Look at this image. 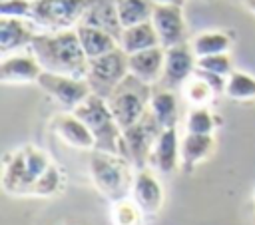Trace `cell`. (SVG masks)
I'll list each match as a JSON object with an SVG mask.
<instances>
[{
    "label": "cell",
    "mask_w": 255,
    "mask_h": 225,
    "mask_svg": "<svg viewBox=\"0 0 255 225\" xmlns=\"http://www.w3.org/2000/svg\"><path fill=\"white\" fill-rule=\"evenodd\" d=\"M28 50L36 56L44 72L86 78L88 56L84 54L76 28L36 34Z\"/></svg>",
    "instance_id": "cell-1"
},
{
    "label": "cell",
    "mask_w": 255,
    "mask_h": 225,
    "mask_svg": "<svg viewBox=\"0 0 255 225\" xmlns=\"http://www.w3.org/2000/svg\"><path fill=\"white\" fill-rule=\"evenodd\" d=\"M54 161L38 145L24 143L4 157L2 185L10 195H32L34 185Z\"/></svg>",
    "instance_id": "cell-2"
},
{
    "label": "cell",
    "mask_w": 255,
    "mask_h": 225,
    "mask_svg": "<svg viewBox=\"0 0 255 225\" xmlns=\"http://www.w3.org/2000/svg\"><path fill=\"white\" fill-rule=\"evenodd\" d=\"M74 113L92 131V135L96 139L94 149L128 157V149H126V141H124V129L118 125L106 98H102L98 94H90L74 110Z\"/></svg>",
    "instance_id": "cell-3"
},
{
    "label": "cell",
    "mask_w": 255,
    "mask_h": 225,
    "mask_svg": "<svg viewBox=\"0 0 255 225\" xmlns=\"http://www.w3.org/2000/svg\"><path fill=\"white\" fill-rule=\"evenodd\" d=\"M135 171L133 163L124 155L98 149L90 151V177L96 189L110 199V203L129 195Z\"/></svg>",
    "instance_id": "cell-4"
},
{
    "label": "cell",
    "mask_w": 255,
    "mask_h": 225,
    "mask_svg": "<svg viewBox=\"0 0 255 225\" xmlns=\"http://www.w3.org/2000/svg\"><path fill=\"white\" fill-rule=\"evenodd\" d=\"M153 90L149 84H143L135 76L128 74L118 88L110 94L108 106L122 129H128L135 121L143 117V113L149 110V98Z\"/></svg>",
    "instance_id": "cell-5"
},
{
    "label": "cell",
    "mask_w": 255,
    "mask_h": 225,
    "mask_svg": "<svg viewBox=\"0 0 255 225\" xmlns=\"http://www.w3.org/2000/svg\"><path fill=\"white\" fill-rule=\"evenodd\" d=\"M92 0H32L30 22L48 32L76 28Z\"/></svg>",
    "instance_id": "cell-6"
},
{
    "label": "cell",
    "mask_w": 255,
    "mask_h": 225,
    "mask_svg": "<svg viewBox=\"0 0 255 225\" xmlns=\"http://www.w3.org/2000/svg\"><path fill=\"white\" fill-rule=\"evenodd\" d=\"M129 74L128 68V54L122 48H116L104 56L88 60L86 82L90 84L92 94L102 98H110V94L118 88V84Z\"/></svg>",
    "instance_id": "cell-7"
},
{
    "label": "cell",
    "mask_w": 255,
    "mask_h": 225,
    "mask_svg": "<svg viewBox=\"0 0 255 225\" xmlns=\"http://www.w3.org/2000/svg\"><path fill=\"white\" fill-rule=\"evenodd\" d=\"M161 133V125L153 117V113L147 110L139 121L124 129V141L128 149V159L133 163L135 169H143L149 163V153L153 149V143L157 135Z\"/></svg>",
    "instance_id": "cell-8"
},
{
    "label": "cell",
    "mask_w": 255,
    "mask_h": 225,
    "mask_svg": "<svg viewBox=\"0 0 255 225\" xmlns=\"http://www.w3.org/2000/svg\"><path fill=\"white\" fill-rule=\"evenodd\" d=\"M38 86L50 98H54L66 112H74L92 94L86 78H74V76L52 74V72H42Z\"/></svg>",
    "instance_id": "cell-9"
},
{
    "label": "cell",
    "mask_w": 255,
    "mask_h": 225,
    "mask_svg": "<svg viewBox=\"0 0 255 225\" xmlns=\"http://www.w3.org/2000/svg\"><path fill=\"white\" fill-rule=\"evenodd\" d=\"M151 24L157 32L161 48H173L187 44V26L183 18V8L173 4H155L151 14Z\"/></svg>",
    "instance_id": "cell-10"
},
{
    "label": "cell",
    "mask_w": 255,
    "mask_h": 225,
    "mask_svg": "<svg viewBox=\"0 0 255 225\" xmlns=\"http://www.w3.org/2000/svg\"><path fill=\"white\" fill-rule=\"evenodd\" d=\"M197 68V56L193 54L191 46L179 44L173 48H165V60H163V74H161V88L173 90L175 86H183Z\"/></svg>",
    "instance_id": "cell-11"
},
{
    "label": "cell",
    "mask_w": 255,
    "mask_h": 225,
    "mask_svg": "<svg viewBox=\"0 0 255 225\" xmlns=\"http://www.w3.org/2000/svg\"><path fill=\"white\" fill-rule=\"evenodd\" d=\"M129 197L139 205V209L143 211V215L147 219V217H155L161 211L165 193H163V185L155 177V173L149 167H143V169L135 171Z\"/></svg>",
    "instance_id": "cell-12"
},
{
    "label": "cell",
    "mask_w": 255,
    "mask_h": 225,
    "mask_svg": "<svg viewBox=\"0 0 255 225\" xmlns=\"http://www.w3.org/2000/svg\"><path fill=\"white\" fill-rule=\"evenodd\" d=\"M50 129L70 147L74 149H82V151H94L96 147V139L92 135V131L88 129V125L74 113V112H66V113H56L50 119Z\"/></svg>",
    "instance_id": "cell-13"
},
{
    "label": "cell",
    "mask_w": 255,
    "mask_h": 225,
    "mask_svg": "<svg viewBox=\"0 0 255 225\" xmlns=\"http://www.w3.org/2000/svg\"><path fill=\"white\" fill-rule=\"evenodd\" d=\"M42 72L40 62L30 50L26 54H6L0 62L2 84H38Z\"/></svg>",
    "instance_id": "cell-14"
},
{
    "label": "cell",
    "mask_w": 255,
    "mask_h": 225,
    "mask_svg": "<svg viewBox=\"0 0 255 225\" xmlns=\"http://www.w3.org/2000/svg\"><path fill=\"white\" fill-rule=\"evenodd\" d=\"M147 165L159 173H171L177 167H181V141L177 137L175 125L161 129L149 153Z\"/></svg>",
    "instance_id": "cell-15"
},
{
    "label": "cell",
    "mask_w": 255,
    "mask_h": 225,
    "mask_svg": "<svg viewBox=\"0 0 255 225\" xmlns=\"http://www.w3.org/2000/svg\"><path fill=\"white\" fill-rule=\"evenodd\" d=\"M163 60H165V48L155 46L149 50H141L128 56V68L129 74L141 80L143 84H157L163 74Z\"/></svg>",
    "instance_id": "cell-16"
},
{
    "label": "cell",
    "mask_w": 255,
    "mask_h": 225,
    "mask_svg": "<svg viewBox=\"0 0 255 225\" xmlns=\"http://www.w3.org/2000/svg\"><path fill=\"white\" fill-rule=\"evenodd\" d=\"M36 32L30 26V20L24 18H2L0 16V52L12 54L16 50L28 48Z\"/></svg>",
    "instance_id": "cell-17"
},
{
    "label": "cell",
    "mask_w": 255,
    "mask_h": 225,
    "mask_svg": "<svg viewBox=\"0 0 255 225\" xmlns=\"http://www.w3.org/2000/svg\"><path fill=\"white\" fill-rule=\"evenodd\" d=\"M215 149V137L205 133H185L181 139V169L191 173L197 169L199 163L209 159Z\"/></svg>",
    "instance_id": "cell-18"
},
{
    "label": "cell",
    "mask_w": 255,
    "mask_h": 225,
    "mask_svg": "<svg viewBox=\"0 0 255 225\" xmlns=\"http://www.w3.org/2000/svg\"><path fill=\"white\" fill-rule=\"evenodd\" d=\"M80 24H90V26L102 28V30L110 32L112 36H116L118 40L124 30L120 16H118L116 0H92Z\"/></svg>",
    "instance_id": "cell-19"
},
{
    "label": "cell",
    "mask_w": 255,
    "mask_h": 225,
    "mask_svg": "<svg viewBox=\"0 0 255 225\" xmlns=\"http://www.w3.org/2000/svg\"><path fill=\"white\" fill-rule=\"evenodd\" d=\"M76 34L80 38V44L84 48V54L88 56V60L104 56L116 48H120V40L116 36H112L110 32L90 26V24H78L76 26Z\"/></svg>",
    "instance_id": "cell-20"
},
{
    "label": "cell",
    "mask_w": 255,
    "mask_h": 225,
    "mask_svg": "<svg viewBox=\"0 0 255 225\" xmlns=\"http://www.w3.org/2000/svg\"><path fill=\"white\" fill-rule=\"evenodd\" d=\"M155 46H159V38H157V32H155L151 20L122 30L120 48H122L128 56H129V54H135V52H141V50L155 48Z\"/></svg>",
    "instance_id": "cell-21"
},
{
    "label": "cell",
    "mask_w": 255,
    "mask_h": 225,
    "mask_svg": "<svg viewBox=\"0 0 255 225\" xmlns=\"http://www.w3.org/2000/svg\"><path fill=\"white\" fill-rule=\"evenodd\" d=\"M189 46L197 58L213 56V54H225L233 46V36L225 30H205V32H199L191 40Z\"/></svg>",
    "instance_id": "cell-22"
},
{
    "label": "cell",
    "mask_w": 255,
    "mask_h": 225,
    "mask_svg": "<svg viewBox=\"0 0 255 225\" xmlns=\"http://www.w3.org/2000/svg\"><path fill=\"white\" fill-rule=\"evenodd\" d=\"M149 112L153 113V117L157 119L161 129L173 127L175 121H177V100H175V94L171 90H165V88L153 90V94L149 98Z\"/></svg>",
    "instance_id": "cell-23"
},
{
    "label": "cell",
    "mask_w": 255,
    "mask_h": 225,
    "mask_svg": "<svg viewBox=\"0 0 255 225\" xmlns=\"http://www.w3.org/2000/svg\"><path fill=\"white\" fill-rule=\"evenodd\" d=\"M116 6L122 28H129L135 24L149 22L155 4L151 0H116Z\"/></svg>",
    "instance_id": "cell-24"
},
{
    "label": "cell",
    "mask_w": 255,
    "mask_h": 225,
    "mask_svg": "<svg viewBox=\"0 0 255 225\" xmlns=\"http://www.w3.org/2000/svg\"><path fill=\"white\" fill-rule=\"evenodd\" d=\"M181 94L187 100V104L191 108H201V106H209L217 94L213 92V88L207 84V80L203 76H199L197 72H193V76L181 86Z\"/></svg>",
    "instance_id": "cell-25"
},
{
    "label": "cell",
    "mask_w": 255,
    "mask_h": 225,
    "mask_svg": "<svg viewBox=\"0 0 255 225\" xmlns=\"http://www.w3.org/2000/svg\"><path fill=\"white\" fill-rule=\"evenodd\" d=\"M221 119L217 117V113L209 108V106H201V108H191L187 112V119H185V131L187 133H205V135H213V131L219 127Z\"/></svg>",
    "instance_id": "cell-26"
},
{
    "label": "cell",
    "mask_w": 255,
    "mask_h": 225,
    "mask_svg": "<svg viewBox=\"0 0 255 225\" xmlns=\"http://www.w3.org/2000/svg\"><path fill=\"white\" fill-rule=\"evenodd\" d=\"M110 221L112 225H143L145 215L139 205L128 195L124 199L112 201L110 205Z\"/></svg>",
    "instance_id": "cell-27"
},
{
    "label": "cell",
    "mask_w": 255,
    "mask_h": 225,
    "mask_svg": "<svg viewBox=\"0 0 255 225\" xmlns=\"http://www.w3.org/2000/svg\"><path fill=\"white\" fill-rule=\"evenodd\" d=\"M225 96H227L229 100H235V102H249V100H255V78L249 76V74H245V72L233 70V72L227 76Z\"/></svg>",
    "instance_id": "cell-28"
},
{
    "label": "cell",
    "mask_w": 255,
    "mask_h": 225,
    "mask_svg": "<svg viewBox=\"0 0 255 225\" xmlns=\"http://www.w3.org/2000/svg\"><path fill=\"white\" fill-rule=\"evenodd\" d=\"M66 185V173L60 169V165L54 161L46 171L44 175L38 179V183L34 185L32 189V195L34 197H52V195H58Z\"/></svg>",
    "instance_id": "cell-29"
},
{
    "label": "cell",
    "mask_w": 255,
    "mask_h": 225,
    "mask_svg": "<svg viewBox=\"0 0 255 225\" xmlns=\"http://www.w3.org/2000/svg\"><path fill=\"white\" fill-rule=\"evenodd\" d=\"M197 70H203V72L227 78L233 72V62H231L229 52L213 54V56H203V58H197Z\"/></svg>",
    "instance_id": "cell-30"
},
{
    "label": "cell",
    "mask_w": 255,
    "mask_h": 225,
    "mask_svg": "<svg viewBox=\"0 0 255 225\" xmlns=\"http://www.w3.org/2000/svg\"><path fill=\"white\" fill-rule=\"evenodd\" d=\"M32 0H0V16L2 18H24L30 20Z\"/></svg>",
    "instance_id": "cell-31"
},
{
    "label": "cell",
    "mask_w": 255,
    "mask_h": 225,
    "mask_svg": "<svg viewBox=\"0 0 255 225\" xmlns=\"http://www.w3.org/2000/svg\"><path fill=\"white\" fill-rule=\"evenodd\" d=\"M153 4H173V6H183L185 0H151Z\"/></svg>",
    "instance_id": "cell-32"
}]
</instances>
